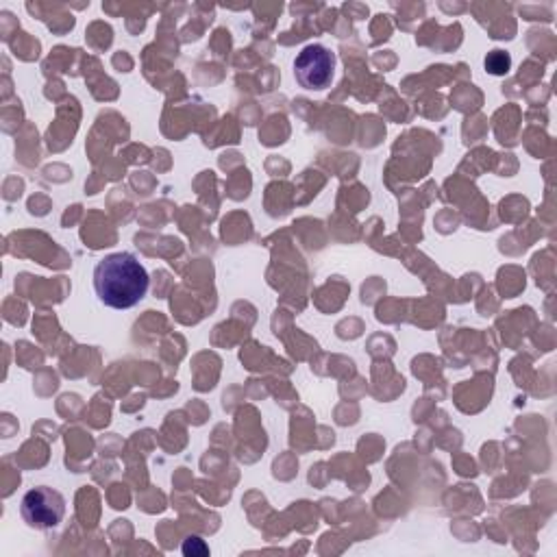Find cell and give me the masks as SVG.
Wrapping results in <instances>:
<instances>
[{
    "instance_id": "6da1fadb",
    "label": "cell",
    "mask_w": 557,
    "mask_h": 557,
    "mask_svg": "<svg viewBox=\"0 0 557 557\" xmlns=\"http://www.w3.org/2000/svg\"><path fill=\"white\" fill-rule=\"evenodd\" d=\"M98 300L111 309H131L144 300L150 276L133 252H111L102 257L91 272Z\"/></svg>"
},
{
    "instance_id": "7a4b0ae2",
    "label": "cell",
    "mask_w": 557,
    "mask_h": 557,
    "mask_svg": "<svg viewBox=\"0 0 557 557\" xmlns=\"http://www.w3.org/2000/svg\"><path fill=\"white\" fill-rule=\"evenodd\" d=\"M20 513L33 529H54L65 516V498L48 485H37L22 496Z\"/></svg>"
},
{
    "instance_id": "5b68a950",
    "label": "cell",
    "mask_w": 557,
    "mask_h": 557,
    "mask_svg": "<svg viewBox=\"0 0 557 557\" xmlns=\"http://www.w3.org/2000/svg\"><path fill=\"white\" fill-rule=\"evenodd\" d=\"M485 65H487V70H490L492 74H503V72H507V67H509V57H507L505 52H500V50H494V52L485 59Z\"/></svg>"
},
{
    "instance_id": "277c9868",
    "label": "cell",
    "mask_w": 557,
    "mask_h": 557,
    "mask_svg": "<svg viewBox=\"0 0 557 557\" xmlns=\"http://www.w3.org/2000/svg\"><path fill=\"white\" fill-rule=\"evenodd\" d=\"M181 550H183V555H187V557H205V555H209V546L205 544V540H200V537H196V535H189V537L183 542Z\"/></svg>"
},
{
    "instance_id": "3957f363",
    "label": "cell",
    "mask_w": 557,
    "mask_h": 557,
    "mask_svg": "<svg viewBox=\"0 0 557 557\" xmlns=\"http://www.w3.org/2000/svg\"><path fill=\"white\" fill-rule=\"evenodd\" d=\"M335 54L322 44L305 46L294 59V76L300 87L320 91L326 89L333 81Z\"/></svg>"
}]
</instances>
